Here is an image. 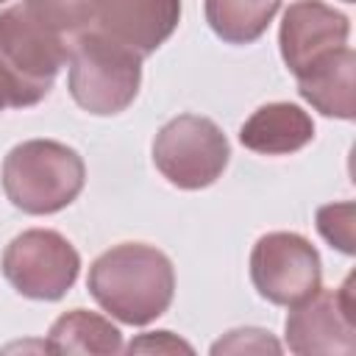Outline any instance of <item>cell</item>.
<instances>
[{"label":"cell","mask_w":356,"mask_h":356,"mask_svg":"<svg viewBox=\"0 0 356 356\" xmlns=\"http://www.w3.org/2000/svg\"><path fill=\"white\" fill-rule=\"evenodd\" d=\"M314 139L309 111L295 103H267L256 108L239 128V142L261 156H289Z\"/></svg>","instance_id":"8fae6325"},{"label":"cell","mask_w":356,"mask_h":356,"mask_svg":"<svg viewBox=\"0 0 356 356\" xmlns=\"http://www.w3.org/2000/svg\"><path fill=\"white\" fill-rule=\"evenodd\" d=\"M67 56L70 39L36 22L22 3L6 8L0 14V95L6 106L28 108L44 100Z\"/></svg>","instance_id":"7a4b0ae2"},{"label":"cell","mask_w":356,"mask_h":356,"mask_svg":"<svg viewBox=\"0 0 356 356\" xmlns=\"http://www.w3.org/2000/svg\"><path fill=\"white\" fill-rule=\"evenodd\" d=\"M81 273V256L67 236L50 228L17 234L3 253L6 281L31 300L64 298Z\"/></svg>","instance_id":"8992f818"},{"label":"cell","mask_w":356,"mask_h":356,"mask_svg":"<svg viewBox=\"0 0 356 356\" xmlns=\"http://www.w3.org/2000/svg\"><path fill=\"white\" fill-rule=\"evenodd\" d=\"M250 281L275 306H295L323 286L317 248L295 231H270L250 250Z\"/></svg>","instance_id":"52a82bcc"},{"label":"cell","mask_w":356,"mask_h":356,"mask_svg":"<svg viewBox=\"0 0 356 356\" xmlns=\"http://www.w3.org/2000/svg\"><path fill=\"white\" fill-rule=\"evenodd\" d=\"M3 108H6V100H3V95H0V114H3Z\"/></svg>","instance_id":"d6986e66"},{"label":"cell","mask_w":356,"mask_h":356,"mask_svg":"<svg viewBox=\"0 0 356 356\" xmlns=\"http://www.w3.org/2000/svg\"><path fill=\"white\" fill-rule=\"evenodd\" d=\"M3 3H6V0H0V6H3Z\"/></svg>","instance_id":"44dd1931"},{"label":"cell","mask_w":356,"mask_h":356,"mask_svg":"<svg viewBox=\"0 0 356 356\" xmlns=\"http://www.w3.org/2000/svg\"><path fill=\"white\" fill-rule=\"evenodd\" d=\"M353 217H356V206L350 200L345 203H328L317 209V231L320 236L342 250L345 256H353Z\"/></svg>","instance_id":"2e32d148"},{"label":"cell","mask_w":356,"mask_h":356,"mask_svg":"<svg viewBox=\"0 0 356 356\" xmlns=\"http://www.w3.org/2000/svg\"><path fill=\"white\" fill-rule=\"evenodd\" d=\"M44 350H50V353H97V356H111V353L122 350V334L103 314L86 312V309H72V312L61 314L50 325Z\"/></svg>","instance_id":"4fadbf2b"},{"label":"cell","mask_w":356,"mask_h":356,"mask_svg":"<svg viewBox=\"0 0 356 356\" xmlns=\"http://www.w3.org/2000/svg\"><path fill=\"white\" fill-rule=\"evenodd\" d=\"M86 167L78 150L56 139H28L3 159V192L25 214H56L83 189Z\"/></svg>","instance_id":"3957f363"},{"label":"cell","mask_w":356,"mask_h":356,"mask_svg":"<svg viewBox=\"0 0 356 356\" xmlns=\"http://www.w3.org/2000/svg\"><path fill=\"white\" fill-rule=\"evenodd\" d=\"M89 295L125 325L161 317L175 295V270L167 253L145 242H122L100 253L86 278Z\"/></svg>","instance_id":"6da1fadb"},{"label":"cell","mask_w":356,"mask_h":356,"mask_svg":"<svg viewBox=\"0 0 356 356\" xmlns=\"http://www.w3.org/2000/svg\"><path fill=\"white\" fill-rule=\"evenodd\" d=\"M281 353V345L264 328H234L220 342L211 345V353Z\"/></svg>","instance_id":"e0dca14e"},{"label":"cell","mask_w":356,"mask_h":356,"mask_svg":"<svg viewBox=\"0 0 356 356\" xmlns=\"http://www.w3.org/2000/svg\"><path fill=\"white\" fill-rule=\"evenodd\" d=\"M345 3H353V0H345Z\"/></svg>","instance_id":"ffe728a7"},{"label":"cell","mask_w":356,"mask_h":356,"mask_svg":"<svg viewBox=\"0 0 356 356\" xmlns=\"http://www.w3.org/2000/svg\"><path fill=\"white\" fill-rule=\"evenodd\" d=\"M28 14L53 33L72 39L92 28L97 0H25Z\"/></svg>","instance_id":"9a60e30c"},{"label":"cell","mask_w":356,"mask_h":356,"mask_svg":"<svg viewBox=\"0 0 356 356\" xmlns=\"http://www.w3.org/2000/svg\"><path fill=\"white\" fill-rule=\"evenodd\" d=\"M128 350L134 353V350H164V353H175V350H186V353H192V345L189 342H184V339H175L170 331H156V334H145V337H139V339H134L131 345H128Z\"/></svg>","instance_id":"ac0fdd59"},{"label":"cell","mask_w":356,"mask_h":356,"mask_svg":"<svg viewBox=\"0 0 356 356\" xmlns=\"http://www.w3.org/2000/svg\"><path fill=\"white\" fill-rule=\"evenodd\" d=\"M278 8L281 0H206V22L222 42L250 44L267 31Z\"/></svg>","instance_id":"5bb4252c"},{"label":"cell","mask_w":356,"mask_h":356,"mask_svg":"<svg viewBox=\"0 0 356 356\" xmlns=\"http://www.w3.org/2000/svg\"><path fill=\"white\" fill-rule=\"evenodd\" d=\"M231 147L220 125L200 114H178L153 139L156 170L178 189H206L228 167Z\"/></svg>","instance_id":"5b68a950"},{"label":"cell","mask_w":356,"mask_h":356,"mask_svg":"<svg viewBox=\"0 0 356 356\" xmlns=\"http://www.w3.org/2000/svg\"><path fill=\"white\" fill-rule=\"evenodd\" d=\"M350 36V19L323 0H295L281 19L278 44L281 58L298 78L317 61L345 47Z\"/></svg>","instance_id":"9c48e42d"},{"label":"cell","mask_w":356,"mask_h":356,"mask_svg":"<svg viewBox=\"0 0 356 356\" xmlns=\"http://www.w3.org/2000/svg\"><path fill=\"white\" fill-rule=\"evenodd\" d=\"M178 19L181 0H97L92 28L145 58L172 36Z\"/></svg>","instance_id":"30bf717a"},{"label":"cell","mask_w":356,"mask_h":356,"mask_svg":"<svg viewBox=\"0 0 356 356\" xmlns=\"http://www.w3.org/2000/svg\"><path fill=\"white\" fill-rule=\"evenodd\" d=\"M353 78H356V53L345 44L317 61L312 70L298 75L300 97L325 117L353 120L356 117V97H353Z\"/></svg>","instance_id":"7c38bea8"},{"label":"cell","mask_w":356,"mask_h":356,"mask_svg":"<svg viewBox=\"0 0 356 356\" xmlns=\"http://www.w3.org/2000/svg\"><path fill=\"white\" fill-rule=\"evenodd\" d=\"M67 86L72 100L97 117L125 111L142 83V56L89 28L70 39Z\"/></svg>","instance_id":"277c9868"},{"label":"cell","mask_w":356,"mask_h":356,"mask_svg":"<svg viewBox=\"0 0 356 356\" xmlns=\"http://www.w3.org/2000/svg\"><path fill=\"white\" fill-rule=\"evenodd\" d=\"M353 275L339 289H317L312 298L292 306L286 314V345L298 356L317 353H353L356 317H353Z\"/></svg>","instance_id":"ba28073f"}]
</instances>
